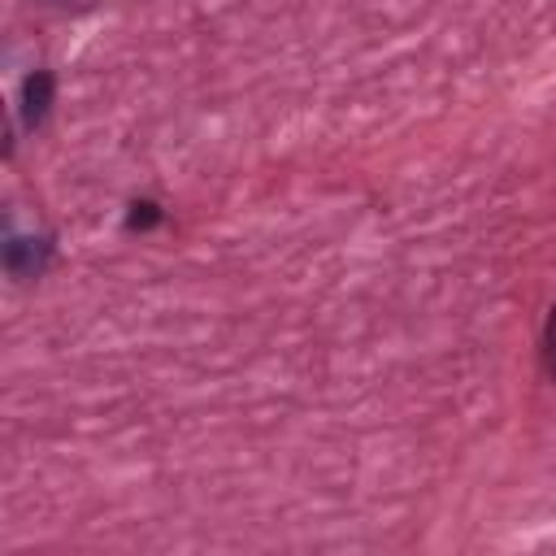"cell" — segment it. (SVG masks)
<instances>
[{
	"label": "cell",
	"instance_id": "6da1fadb",
	"mask_svg": "<svg viewBox=\"0 0 556 556\" xmlns=\"http://www.w3.org/2000/svg\"><path fill=\"white\" fill-rule=\"evenodd\" d=\"M48 261H52V239L48 235H9V243H4V269H9V278H17V282H30V278H39L43 269H48Z\"/></svg>",
	"mask_w": 556,
	"mask_h": 556
},
{
	"label": "cell",
	"instance_id": "7a4b0ae2",
	"mask_svg": "<svg viewBox=\"0 0 556 556\" xmlns=\"http://www.w3.org/2000/svg\"><path fill=\"white\" fill-rule=\"evenodd\" d=\"M52 100H56V74L52 70H30L22 78V91H17V109H22V126L26 130H39L52 113Z\"/></svg>",
	"mask_w": 556,
	"mask_h": 556
},
{
	"label": "cell",
	"instance_id": "3957f363",
	"mask_svg": "<svg viewBox=\"0 0 556 556\" xmlns=\"http://www.w3.org/2000/svg\"><path fill=\"white\" fill-rule=\"evenodd\" d=\"M165 222V208L156 204V200H130V208H126V230H152V226H161Z\"/></svg>",
	"mask_w": 556,
	"mask_h": 556
},
{
	"label": "cell",
	"instance_id": "277c9868",
	"mask_svg": "<svg viewBox=\"0 0 556 556\" xmlns=\"http://www.w3.org/2000/svg\"><path fill=\"white\" fill-rule=\"evenodd\" d=\"M543 369H547V378L556 382V300H552L547 321H543Z\"/></svg>",
	"mask_w": 556,
	"mask_h": 556
}]
</instances>
